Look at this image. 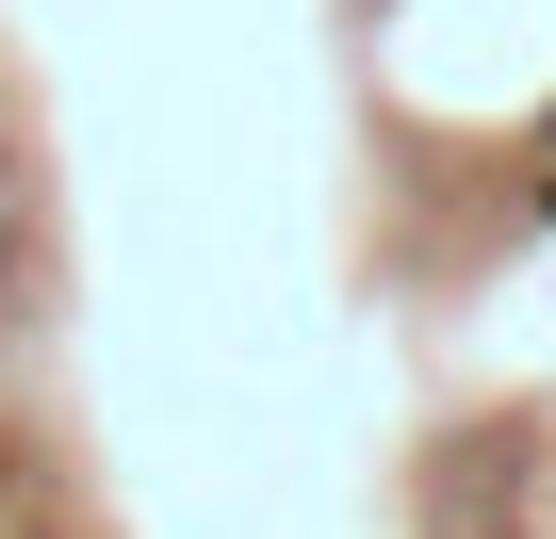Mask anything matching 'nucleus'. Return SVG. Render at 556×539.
Returning a JSON list of instances; mask_svg holds the SVG:
<instances>
[{"mask_svg": "<svg viewBox=\"0 0 556 539\" xmlns=\"http://www.w3.org/2000/svg\"><path fill=\"white\" fill-rule=\"evenodd\" d=\"M0 539H34V523H0Z\"/></svg>", "mask_w": 556, "mask_h": 539, "instance_id": "nucleus-1", "label": "nucleus"}]
</instances>
